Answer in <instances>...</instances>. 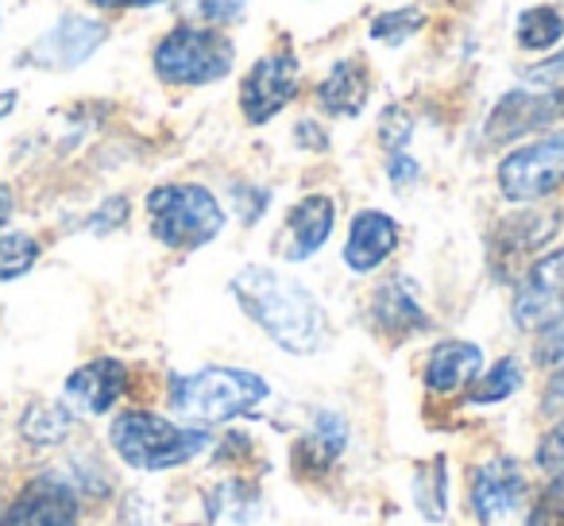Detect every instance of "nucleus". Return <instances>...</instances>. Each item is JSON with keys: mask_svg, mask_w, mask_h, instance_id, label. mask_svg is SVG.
<instances>
[{"mask_svg": "<svg viewBox=\"0 0 564 526\" xmlns=\"http://www.w3.org/2000/svg\"><path fill=\"white\" fill-rule=\"evenodd\" d=\"M533 361H538L541 368H556V364H564V314L553 318V322H549L545 330L538 333Z\"/></svg>", "mask_w": 564, "mask_h": 526, "instance_id": "nucleus-34", "label": "nucleus"}, {"mask_svg": "<svg viewBox=\"0 0 564 526\" xmlns=\"http://www.w3.org/2000/svg\"><path fill=\"white\" fill-rule=\"evenodd\" d=\"M128 384V364L117 361V356H97V361H86L82 368H74L63 384L66 407H78L82 415H109L120 399H124Z\"/></svg>", "mask_w": 564, "mask_h": 526, "instance_id": "nucleus-14", "label": "nucleus"}, {"mask_svg": "<svg viewBox=\"0 0 564 526\" xmlns=\"http://www.w3.org/2000/svg\"><path fill=\"white\" fill-rule=\"evenodd\" d=\"M371 94V74L364 58H337L322 82H317V105L325 117L356 120L368 105Z\"/></svg>", "mask_w": 564, "mask_h": 526, "instance_id": "nucleus-20", "label": "nucleus"}, {"mask_svg": "<svg viewBox=\"0 0 564 526\" xmlns=\"http://www.w3.org/2000/svg\"><path fill=\"white\" fill-rule=\"evenodd\" d=\"M166 395L189 426H228L236 418L256 415L271 399V384L251 368L209 364V368L186 372V376H171Z\"/></svg>", "mask_w": 564, "mask_h": 526, "instance_id": "nucleus-2", "label": "nucleus"}, {"mask_svg": "<svg viewBox=\"0 0 564 526\" xmlns=\"http://www.w3.org/2000/svg\"><path fill=\"white\" fill-rule=\"evenodd\" d=\"M12 213H17V197H12V190L4 186V182H0V228L9 225Z\"/></svg>", "mask_w": 564, "mask_h": 526, "instance_id": "nucleus-40", "label": "nucleus"}, {"mask_svg": "<svg viewBox=\"0 0 564 526\" xmlns=\"http://www.w3.org/2000/svg\"><path fill=\"white\" fill-rule=\"evenodd\" d=\"M564 314V244L538 256L522 271L510 299V318L522 333H541L553 318Z\"/></svg>", "mask_w": 564, "mask_h": 526, "instance_id": "nucleus-9", "label": "nucleus"}, {"mask_svg": "<svg viewBox=\"0 0 564 526\" xmlns=\"http://www.w3.org/2000/svg\"><path fill=\"white\" fill-rule=\"evenodd\" d=\"M414 140V117H410L406 105H387L383 117H379V143L387 148V155L394 151H406Z\"/></svg>", "mask_w": 564, "mask_h": 526, "instance_id": "nucleus-28", "label": "nucleus"}, {"mask_svg": "<svg viewBox=\"0 0 564 526\" xmlns=\"http://www.w3.org/2000/svg\"><path fill=\"white\" fill-rule=\"evenodd\" d=\"M299 78L302 66L299 55L286 47L271 51V55L256 58L251 71L240 82V112L248 125H271L286 105L299 97Z\"/></svg>", "mask_w": 564, "mask_h": 526, "instance_id": "nucleus-8", "label": "nucleus"}, {"mask_svg": "<svg viewBox=\"0 0 564 526\" xmlns=\"http://www.w3.org/2000/svg\"><path fill=\"white\" fill-rule=\"evenodd\" d=\"M333 228H337V202L329 194H306L291 205L286 225H282V259L291 264H306L329 244Z\"/></svg>", "mask_w": 564, "mask_h": 526, "instance_id": "nucleus-15", "label": "nucleus"}, {"mask_svg": "<svg viewBox=\"0 0 564 526\" xmlns=\"http://www.w3.org/2000/svg\"><path fill=\"white\" fill-rule=\"evenodd\" d=\"M17 101H20V94H17V89H4V94H0V120H4L12 109H17Z\"/></svg>", "mask_w": 564, "mask_h": 526, "instance_id": "nucleus-41", "label": "nucleus"}, {"mask_svg": "<svg viewBox=\"0 0 564 526\" xmlns=\"http://www.w3.org/2000/svg\"><path fill=\"white\" fill-rule=\"evenodd\" d=\"M533 464H538L545 476H564V415L556 418V422L545 430V438L538 441Z\"/></svg>", "mask_w": 564, "mask_h": 526, "instance_id": "nucleus-32", "label": "nucleus"}, {"mask_svg": "<svg viewBox=\"0 0 564 526\" xmlns=\"http://www.w3.org/2000/svg\"><path fill=\"white\" fill-rule=\"evenodd\" d=\"M525 526H564V476H549L525 515Z\"/></svg>", "mask_w": 564, "mask_h": 526, "instance_id": "nucleus-29", "label": "nucleus"}, {"mask_svg": "<svg viewBox=\"0 0 564 526\" xmlns=\"http://www.w3.org/2000/svg\"><path fill=\"white\" fill-rule=\"evenodd\" d=\"M228 197H232V210L243 225H256V221L267 213V205H271V190L256 186V182H232V194Z\"/></svg>", "mask_w": 564, "mask_h": 526, "instance_id": "nucleus-31", "label": "nucleus"}, {"mask_svg": "<svg viewBox=\"0 0 564 526\" xmlns=\"http://www.w3.org/2000/svg\"><path fill=\"white\" fill-rule=\"evenodd\" d=\"M348 438H352V430H348L345 415H337V410H317L314 422L299 433V441H294V449H291L294 476L322 480L325 472L345 457Z\"/></svg>", "mask_w": 564, "mask_h": 526, "instance_id": "nucleus-17", "label": "nucleus"}, {"mask_svg": "<svg viewBox=\"0 0 564 526\" xmlns=\"http://www.w3.org/2000/svg\"><path fill=\"white\" fill-rule=\"evenodd\" d=\"M189 9H194V24L225 28V24L243 20V12H248V0H189Z\"/></svg>", "mask_w": 564, "mask_h": 526, "instance_id": "nucleus-30", "label": "nucleus"}, {"mask_svg": "<svg viewBox=\"0 0 564 526\" xmlns=\"http://www.w3.org/2000/svg\"><path fill=\"white\" fill-rule=\"evenodd\" d=\"M128 213H132V205H128V197H124V194L105 197V202L97 205V210L86 217V228H89L94 236H109V233H117V228L124 225Z\"/></svg>", "mask_w": 564, "mask_h": 526, "instance_id": "nucleus-33", "label": "nucleus"}, {"mask_svg": "<svg viewBox=\"0 0 564 526\" xmlns=\"http://www.w3.org/2000/svg\"><path fill=\"white\" fill-rule=\"evenodd\" d=\"M414 507L422 511L425 523H441L448 511V461L433 457V461L414 469Z\"/></svg>", "mask_w": 564, "mask_h": 526, "instance_id": "nucleus-24", "label": "nucleus"}, {"mask_svg": "<svg viewBox=\"0 0 564 526\" xmlns=\"http://www.w3.org/2000/svg\"><path fill=\"white\" fill-rule=\"evenodd\" d=\"M294 143L306 151H329V132H325L317 120H299V128H294Z\"/></svg>", "mask_w": 564, "mask_h": 526, "instance_id": "nucleus-37", "label": "nucleus"}, {"mask_svg": "<svg viewBox=\"0 0 564 526\" xmlns=\"http://www.w3.org/2000/svg\"><path fill=\"white\" fill-rule=\"evenodd\" d=\"M564 117V89L553 86H533V89H510L495 101V109L487 112L484 136L487 143H510L522 136L538 132V128L553 125Z\"/></svg>", "mask_w": 564, "mask_h": 526, "instance_id": "nucleus-11", "label": "nucleus"}, {"mask_svg": "<svg viewBox=\"0 0 564 526\" xmlns=\"http://www.w3.org/2000/svg\"><path fill=\"white\" fill-rule=\"evenodd\" d=\"M525 384V372L514 356H502L495 361L491 368H484L476 379L468 384V402L471 407H495V402H507L522 391Z\"/></svg>", "mask_w": 564, "mask_h": 526, "instance_id": "nucleus-22", "label": "nucleus"}, {"mask_svg": "<svg viewBox=\"0 0 564 526\" xmlns=\"http://www.w3.org/2000/svg\"><path fill=\"white\" fill-rule=\"evenodd\" d=\"M371 325H376L379 337L387 341H410L417 333L430 330V314H425L422 299H417V287L410 283V276H391L371 291Z\"/></svg>", "mask_w": 564, "mask_h": 526, "instance_id": "nucleus-13", "label": "nucleus"}, {"mask_svg": "<svg viewBox=\"0 0 564 526\" xmlns=\"http://www.w3.org/2000/svg\"><path fill=\"white\" fill-rule=\"evenodd\" d=\"M564 407V364H556L553 379L545 387V410H561Z\"/></svg>", "mask_w": 564, "mask_h": 526, "instance_id": "nucleus-39", "label": "nucleus"}, {"mask_svg": "<svg viewBox=\"0 0 564 526\" xmlns=\"http://www.w3.org/2000/svg\"><path fill=\"white\" fill-rule=\"evenodd\" d=\"M259 503H263V495H259L256 484H248V480H225V484H217L209 492L205 507H209V518L251 523V518H256V511H259Z\"/></svg>", "mask_w": 564, "mask_h": 526, "instance_id": "nucleus-25", "label": "nucleus"}, {"mask_svg": "<svg viewBox=\"0 0 564 526\" xmlns=\"http://www.w3.org/2000/svg\"><path fill=\"white\" fill-rule=\"evenodd\" d=\"M189 526H213V523H189Z\"/></svg>", "mask_w": 564, "mask_h": 526, "instance_id": "nucleus-42", "label": "nucleus"}, {"mask_svg": "<svg viewBox=\"0 0 564 526\" xmlns=\"http://www.w3.org/2000/svg\"><path fill=\"white\" fill-rule=\"evenodd\" d=\"M556 228H561V213L556 210H525V213H510V217L499 221L491 236V264L495 271L514 268L518 259L533 256L545 240H553Z\"/></svg>", "mask_w": 564, "mask_h": 526, "instance_id": "nucleus-18", "label": "nucleus"}, {"mask_svg": "<svg viewBox=\"0 0 564 526\" xmlns=\"http://www.w3.org/2000/svg\"><path fill=\"white\" fill-rule=\"evenodd\" d=\"M74 430V410L66 402H32V407L20 415V433H24L32 446H58Z\"/></svg>", "mask_w": 564, "mask_h": 526, "instance_id": "nucleus-23", "label": "nucleus"}, {"mask_svg": "<svg viewBox=\"0 0 564 526\" xmlns=\"http://www.w3.org/2000/svg\"><path fill=\"white\" fill-rule=\"evenodd\" d=\"M228 291H232L236 307L248 314V322L259 325L282 353L314 356L329 345V314H325L322 299L299 279L248 264L232 276Z\"/></svg>", "mask_w": 564, "mask_h": 526, "instance_id": "nucleus-1", "label": "nucleus"}, {"mask_svg": "<svg viewBox=\"0 0 564 526\" xmlns=\"http://www.w3.org/2000/svg\"><path fill=\"white\" fill-rule=\"evenodd\" d=\"M525 500V472L514 457H487L468 469V511L476 523H507Z\"/></svg>", "mask_w": 564, "mask_h": 526, "instance_id": "nucleus-10", "label": "nucleus"}, {"mask_svg": "<svg viewBox=\"0 0 564 526\" xmlns=\"http://www.w3.org/2000/svg\"><path fill=\"white\" fill-rule=\"evenodd\" d=\"M514 43L530 55H549L564 43V12L553 4H533L518 17Z\"/></svg>", "mask_w": 564, "mask_h": 526, "instance_id": "nucleus-21", "label": "nucleus"}, {"mask_svg": "<svg viewBox=\"0 0 564 526\" xmlns=\"http://www.w3.org/2000/svg\"><path fill=\"white\" fill-rule=\"evenodd\" d=\"M236 63V43L217 28L182 20L174 24L151 51V66L163 86L174 89H197L228 78Z\"/></svg>", "mask_w": 564, "mask_h": 526, "instance_id": "nucleus-5", "label": "nucleus"}, {"mask_svg": "<svg viewBox=\"0 0 564 526\" xmlns=\"http://www.w3.org/2000/svg\"><path fill=\"white\" fill-rule=\"evenodd\" d=\"M402 240V228L391 213L383 210H360L352 221H348V240H345V268L352 276H371L394 256Z\"/></svg>", "mask_w": 564, "mask_h": 526, "instance_id": "nucleus-16", "label": "nucleus"}, {"mask_svg": "<svg viewBox=\"0 0 564 526\" xmlns=\"http://www.w3.org/2000/svg\"><path fill=\"white\" fill-rule=\"evenodd\" d=\"M109 446L128 469L166 472L209 453L213 433L209 426H182L155 410H120L109 426Z\"/></svg>", "mask_w": 564, "mask_h": 526, "instance_id": "nucleus-3", "label": "nucleus"}, {"mask_svg": "<svg viewBox=\"0 0 564 526\" xmlns=\"http://www.w3.org/2000/svg\"><path fill=\"white\" fill-rule=\"evenodd\" d=\"M387 179H391L394 190H410L422 179V163L410 151H394V155H387Z\"/></svg>", "mask_w": 564, "mask_h": 526, "instance_id": "nucleus-36", "label": "nucleus"}, {"mask_svg": "<svg viewBox=\"0 0 564 526\" xmlns=\"http://www.w3.org/2000/svg\"><path fill=\"white\" fill-rule=\"evenodd\" d=\"M78 515L82 503L70 480H63L58 472H43L20 487L9 511L0 515V526H78Z\"/></svg>", "mask_w": 564, "mask_h": 526, "instance_id": "nucleus-12", "label": "nucleus"}, {"mask_svg": "<svg viewBox=\"0 0 564 526\" xmlns=\"http://www.w3.org/2000/svg\"><path fill=\"white\" fill-rule=\"evenodd\" d=\"M109 40V28L97 17H86V12H66L58 17L32 47L20 51L17 63L32 66V71H78L82 63L97 55Z\"/></svg>", "mask_w": 564, "mask_h": 526, "instance_id": "nucleus-7", "label": "nucleus"}, {"mask_svg": "<svg viewBox=\"0 0 564 526\" xmlns=\"http://www.w3.org/2000/svg\"><path fill=\"white\" fill-rule=\"evenodd\" d=\"M484 372V348L476 341H441L433 345V353L425 356L422 384L430 395H456L460 387H468L471 379Z\"/></svg>", "mask_w": 564, "mask_h": 526, "instance_id": "nucleus-19", "label": "nucleus"}, {"mask_svg": "<svg viewBox=\"0 0 564 526\" xmlns=\"http://www.w3.org/2000/svg\"><path fill=\"white\" fill-rule=\"evenodd\" d=\"M522 78L530 82V86H545V89L564 86V47H556L553 55H549V58H541V63L525 66V71H522Z\"/></svg>", "mask_w": 564, "mask_h": 526, "instance_id": "nucleus-35", "label": "nucleus"}, {"mask_svg": "<svg viewBox=\"0 0 564 526\" xmlns=\"http://www.w3.org/2000/svg\"><path fill=\"white\" fill-rule=\"evenodd\" d=\"M148 228L163 248L171 251H197L213 244L225 228V205L217 202L202 182H163L148 190Z\"/></svg>", "mask_w": 564, "mask_h": 526, "instance_id": "nucleus-4", "label": "nucleus"}, {"mask_svg": "<svg viewBox=\"0 0 564 526\" xmlns=\"http://www.w3.org/2000/svg\"><path fill=\"white\" fill-rule=\"evenodd\" d=\"M97 12H128V9H159L166 0H86Z\"/></svg>", "mask_w": 564, "mask_h": 526, "instance_id": "nucleus-38", "label": "nucleus"}, {"mask_svg": "<svg viewBox=\"0 0 564 526\" xmlns=\"http://www.w3.org/2000/svg\"><path fill=\"white\" fill-rule=\"evenodd\" d=\"M495 182L507 202L530 205L564 186V128L533 136L522 148L507 151L495 167Z\"/></svg>", "mask_w": 564, "mask_h": 526, "instance_id": "nucleus-6", "label": "nucleus"}, {"mask_svg": "<svg viewBox=\"0 0 564 526\" xmlns=\"http://www.w3.org/2000/svg\"><path fill=\"white\" fill-rule=\"evenodd\" d=\"M425 28V12L414 4H402V9H387L371 20V40L387 43V47H402L406 40H414Z\"/></svg>", "mask_w": 564, "mask_h": 526, "instance_id": "nucleus-27", "label": "nucleus"}, {"mask_svg": "<svg viewBox=\"0 0 564 526\" xmlns=\"http://www.w3.org/2000/svg\"><path fill=\"white\" fill-rule=\"evenodd\" d=\"M43 244L32 233H4L0 236V283L24 279L40 264Z\"/></svg>", "mask_w": 564, "mask_h": 526, "instance_id": "nucleus-26", "label": "nucleus"}, {"mask_svg": "<svg viewBox=\"0 0 564 526\" xmlns=\"http://www.w3.org/2000/svg\"><path fill=\"white\" fill-rule=\"evenodd\" d=\"M0 24H4V12H0Z\"/></svg>", "mask_w": 564, "mask_h": 526, "instance_id": "nucleus-43", "label": "nucleus"}]
</instances>
